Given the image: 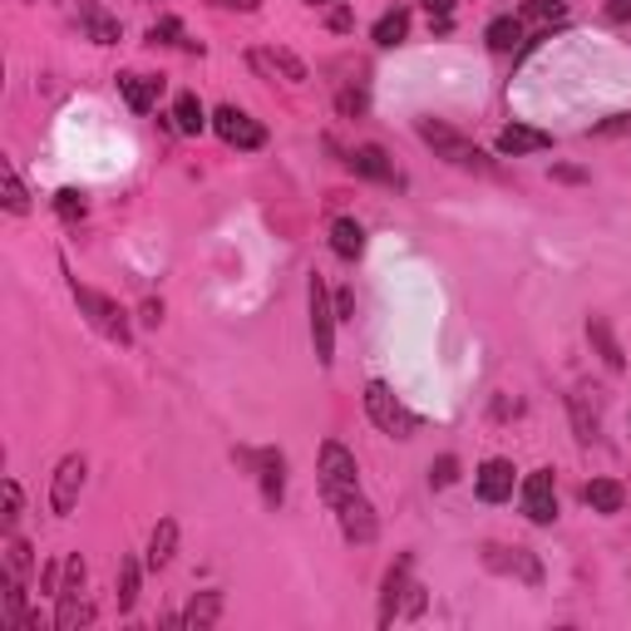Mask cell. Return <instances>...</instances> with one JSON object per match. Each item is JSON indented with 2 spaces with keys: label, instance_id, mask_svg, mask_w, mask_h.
<instances>
[{
  "label": "cell",
  "instance_id": "1",
  "mask_svg": "<svg viewBox=\"0 0 631 631\" xmlns=\"http://www.w3.org/2000/svg\"><path fill=\"white\" fill-rule=\"evenodd\" d=\"M414 134H420L424 148H434V158H444L449 168H463V173H483V177L498 173V163H493V158L483 153L473 138H463L459 128L439 124V118H414Z\"/></svg>",
  "mask_w": 631,
  "mask_h": 631
},
{
  "label": "cell",
  "instance_id": "4",
  "mask_svg": "<svg viewBox=\"0 0 631 631\" xmlns=\"http://www.w3.org/2000/svg\"><path fill=\"white\" fill-rule=\"evenodd\" d=\"M316 479H321V493L325 503H341L351 493H360V469H355V454L345 449L341 439H325L321 444V459H316Z\"/></svg>",
  "mask_w": 631,
  "mask_h": 631
},
{
  "label": "cell",
  "instance_id": "33",
  "mask_svg": "<svg viewBox=\"0 0 631 631\" xmlns=\"http://www.w3.org/2000/svg\"><path fill=\"white\" fill-rule=\"evenodd\" d=\"M20 513H25V493H20L15 479H5V518H0V532H5V538L20 528Z\"/></svg>",
  "mask_w": 631,
  "mask_h": 631
},
{
  "label": "cell",
  "instance_id": "29",
  "mask_svg": "<svg viewBox=\"0 0 631 631\" xmlns=\"http://www.w3.org/2000/svg\"><path fill=\"white\" fill-rule=\"evenodd\" d=\"M0 173H5V213H10V217H25V213H30V187H25V177L15 173V163H10V158H0Z\"/></svg>",
  "mask_w": 631,
  "mask_h": 631
},
{
  "label": "cell",
  "instance_id": "18",
  "mask_svg": "<svg viewBox=\"0 0 631 631\" xmlns=\"http://www.w3.org/2000/svg\"><path fill=\"white\" fill-rule=\"evenodd\" d=\"M79 20H84V30H89L94 45H118V39H124V25H118L99 0H79Z\"/></svg>",
  "mask_w": 631,
  "mask_h": 631
},
{
  "label": "cell",
  "instance_id": "40",
  "mask_svg": "<svg viewBox=\"0 0 631 631\" xmlns=\"http://www.w3.org/2000/svg\"><path fill=\"white\" fill-rule=\"evenodd\" d=\"M552 177H558V183H587V173L572 168V163H558V168H552Z\"/></svg>",
  "mask_w": 631,
  "mask_h": 631
},
{
  "label": "cell",
  "instance_id": "36",
  "mask_svg": "<svg viewBox=\"0 0 631 631\" xmlns=\"http://www.w3.org/2000/svg\"><path fill=\"white\" fill-rule=\"evenodd\" d=\"M272 59H276V69H282V79H291V84H301V79H306V65L291 55V49L276 45V49H272Z\"/></svg>",
  "mask_w": 631,
  "mask_h": 631
},
{
  "label": "cell",
  "instance_id": "22",
  "mask_svg": "<svg viewBox=\"0 0 631 631\" xmlns=\"http://www.w3.org/2000/svg\"><path fill=\"white\" fill-rule=\"evenodd\" d=\"M0 597H5V631H25L30 611H25V577L0 572Z\"/></svg>",
  "mask_w": 631,
  "mask_h": 631
},
{
  "label": "cell",
  "instance_id": "19",
  "mask_svg": "<svg viewBox=\"0 0 631 631\" xmlns=\"http://www.w3.org/2000/svg\"><path fill=\"white\" fill-rule=\"evenodd\" d=\"M587 341H592V351L601 355V365H607V370H627V355H621V341L611 335L607 316H587Z\"/></svg>",
  "mask_w": 631,
  "mask_h": 631
},
{
  "label": "cell",
  "instance_id": "2",
  "mask_svg": "<svg viewBox=\"0 0 631 631\" xmlns=\"http://www.w3.org/2000/svg\"><path fill=\"white\" fill-rule=\"evenodd\" d=\"M69 296L79 301V316H89V325H94L99 335H108V341L118 345H134V325H128V311L114 301V296L94 291V286H84L79 276H69Z\"/></svg>",
  "mask_w": 631,
  "mask_h": 631
},
{
  "label": "cell",
  "instance_id": "5",
  "mask_svg": "<svg viewBox=\"0 0 631 631\" xmlns=\"http://www.w3.org/2000/svg\"><path fill=\"white\" fill-rule=\"evenodd\" d=\"M306 311H311V345H316V360L331 365L335 360V306H331V291H325L321 276L306 282Z\"/></svg>",
  "mask_w": 631,
  "mask_h": 631
},
{
  "label": "cell",
  "instance_id": "13",
  "mask_svg": "<svg viewBox=\"0 0 631 631\" xmlns=\"http://www.w3.org/2000/svg\"><path fill=\"white\" fill-rule=\"evenodd\" d=\"M493 148H498L503 158L548 153V148H552V134H542V128H532V124H508V128H498V138H493Z\"/></svg>",
  "mask_w": 631,
  "mask_h": 631
},
{
  "label": "cell",
  "instance_id": "39",
  "mask_svg": "<svg viewBox=\"0 0 631 631\" xmlns=\"http://www.w3.org/2000/svg\"><path fill=\"white\" fill-rule=\"evenodd\" d=\"M607 20H611V25H627V20H631V0H607Z\"/></svg>",
  "mask_w": 631,
  "mask_h": 631
},
{
  "label": "cell",
  "instance_id": "26",
  "mask_svg": "<svg viewBox=\"0 0 631 631\" xmlns=\"http://www.w3.org/2000/svg\"><path fill=\"white\" fill-rule=\"evenodd\" d=\"M483 39H489L493 55H513V49L523 45V15H498V20H489Z\"/></svg>",
  "mask_w": 631,
  "mask_h": 631
},
{
  "label": "cell",
  "instance_id": "42",
  "mask_svg": "<svg viewBox=\"0 0 631 631\" xmlns=\"http://www.w3.org/2000/svg\"><path fill=\"white\" fill-rule=\"evenodd\" d=\"M325 25H331V30H341V35H345V30H351L355 25V15H351V10H331V15H325Z\"/></svg>",
  "mask_w": 631,
  "mask_h": 631
},
{
  "label": "cell",
  "instance_id": "15",
  "mask_svg": "<svg viewBox=\"0 0 631 631\" xmlns=\"http://www.w3.org/2000/svg\"><path fill=\"white\" fill-rule=\"evenodd\" d=\"M597 390H587V385H577V390L567 394V414H572V429H577L582 444H597L601 434V414H597V400H592Z\"/></svg>",
  "mask_w": 631,
  "mask_h": 631
},
{
  "label": "cell",
  "instance_id": "6",
  "mask_svg": "<svg viewBox=\"0 0 631 631\" xmlns=\"http://www.w3.org/2000/svg\"><path fill=\"white\" fill-rule=\"evenodd\" d=\"M213 128H217V138H222L227 148H242V153H256V148L266 144V128L256 124L246 108H237V104H217L213 108Z\"/></svg>",
  "mask_w": 631,
  "mask_h": 631
},
{
  "label": "cell",
  "instance_id": "31",
  "mask_svg": "<svg viewBox=\"0 0 631 631\" xmlns=\"http://www.w3.org/2000/svg\"><path fill=\"white\" fill-rule=\"evenodd\" d=\"M30 567H35V552H30V542L20 538V532H10V538H5V572L30 577Z\"/></svg>",
  "mask_w": 631,
  "mask_h": 631
},
{
  "label": "cell",
  "instance_id": "21",
  "mask_svg": "<svg viewBox=\"0 0 631 631\" xmlns=\"http://www.w3.org/2000/svg\"><path fill=\"white\" fill-rule=\"evenodd\" d=\"M173 552H177V523L173 518H158L153 538H148V552H144V567L148 572H163L168 562H173Z\"/></svg>",
  "mask_w": 631,
  "mask_h": 631
},
{
  "label": "cell",
  "instance_id": "14",
  "mask_svg": "<svg viewBox=\"0 0 631 631\" xmlns=\"http://www.w3.org/2000/svg\"><path fill=\"white\" fill-rule=\"evenodd\" d=\"M410 572H414V558H410V552H400V558H394V567L385 572V587H380V627H390L394 611H400L404 592H410Z\"/></svg>",
  "mask_w": 631,
  "mask_h": 631
},
{
  "label": "cell",
  "instance_id": "28",
  "mask_svg": "<svg viewBox=\"0 0 631 631\" xmlns=\"http://www.w3.org/2000/svg\"><path fill=\"white\" fill-rule=\"evenodd\" d=\"M138 582H144V567H138L134 552H124V558H118V582H114V592H118V611H134V601H138Z\"/></svg>",
  "mask_w": 631,
  "mask_h": 631
},
{
  "label": "cell",
  "instance_id": "24",
  "mask_svg": "<svg viewBox=\"0 0 631 631\" xmlns=\"http://www.w3.org/2000/svg\"><path fill=\"white\" fill-rule=\"evenodd\" d=\"M331 252L341 256V262H355V256L365 252V227L355 222V217H335L331 222Z\"/></svg>",
  "mask_w": 631,
  "mask_h": 631
},
{
  "label": "cell",
  "instance_id": "3",
  "mask_svg": "<svg viewBox=\"0 0 631 631\" xmlns=\"http://www.w3.org/2000/svg\"><path fill=\"white\" fill-rule=\"evenodd\" d=\"M365 414H370V424L380 434H390V439H414V434H420V414H414L385 380L365 385Z\"/></svg>",
  "mask_w": 631,
  "mask_h": 631
},
{
  "label": "cell",
  "instance_id": "10",
  "mask_svg": "<svg viewBox=\"0 0 631 631\" xmlns=\"http://www.w3.org/2000/svg\"><path fill=\"white\" fill-rule=\"evenodd\" d=\"M483 567L489 572H503V577H518L528 587H542V562L532 548H503V542H489L483 548Z\"/></svg>",
  "mask_w": 631,
  "mask_h": 631
},
{
  "label": "cell",
  "instance_id": "11",
  "mask_svg": "<svg viewBox=\"0 0 631 631\" xmlns=\"http://www.w3.org/2000/svg\"><path fill=\"white\" fill-rule=\"evenodd\" d=\"M242 463H252L256 469V479H262V503L266 508H276V503L286 498V459H282V449H242L237 454Z\"/></svg>",
  "mask_w": 631,
  "mask_h": 631
},
{
  "label": "cell",
  "instance_id": "20",
  "mask_svg": "<svg viewBox=\"0 0 631 631\" xmlns=\"http://www.w3.org/2000/svg\"><path fill=\"white\" fill-rule=\"evenodd\" d=\"M582 503H587L592 513H621L627 508V489H621L617 479H592V483H582Z\"/></svg>",
  "mask_w": 631,
  "mask_h": 631
},
{
  "label": "cell",
  "instance_id": "27",
  "mask_svg": "<svg viewBox=\"0 0 631 631\" xmlns=\"http://www.w3.org/2000/svg\"><path fill=\"white\" fill-rule=\"evenodd\" d=\"M370 39H375V45H380V49L404 45V39H410V10H385V15L375 20Z\"/></svg>",
  "mask_w": 631,
  "mask_h": 631
},
{
  "label": "cell",
  "instance_id": "17",
  "mask_svg": "<svg viewBox=\"0 0 631 631\" xmlns=\"http://www.w3.org/2000/svg\"><path fill=\"white\" fill-rule=\"evenodd\" d=\"M118 94L128 99L134 114H148V108L158 104V94H163V79H148V74H138V69H124V74H118Z\"/></svg>",
  "mask_w": 631,
  "mask_h": 631
},
{
  "label": "cell",
  "instance_id": "44",
  "mask_svg": "<svg viewBox=\"0 0 631 631\" xmlns=\"http://www.w3.org/2000/svg\"><path fill=\"white\" fill-rule=\"evenodd\" d=\"M351 311H355V296L351 291H335V316H341V321H351Z\"/></svg>",
  "mask_w": 631,
  "mask_h": 631
},
{
  "label": "cell",
  "instance_id": "25",
  "mask_svg": "<svg viewBox=\"0 0 631 631\" xmlns=\"http://www.w3.org/2000/svg\"><path fill=\"white\" fill-rule=\"evenodd\" d=\"M217 617H222V592H197V597L187 601V611L177 617V627H187V631H207Z\"/></svg>",
  "mask_w": 631,
  "mask_h": 631
},
{
  "label": "cell",
  "instance_id": "23",
  "mask_svg": "<svg viewBox=\"0 0 631 631\" xmlns=\"http://www.w3.org/2000/svg\"><path fill=\"white\" fill-rule=\"evenodd\" d=\"M207 124H213V114L203 108V99H197V94H177L173 99V128H177V134L197 138Z\"/></svg>",
  "mask_w": 631,
  "mask_h": 631
},
{
  "label": "cell",
  "instance_id": "41",
  "mask_svg": "<svg viewBox=\"0 0 631 631\" xmlns=\"http://www.w3.org/2000/svg\"><path fill=\"white\" fill-rule=\"evenodd\" d=\"M528 15H562V0H528Z\"/></svg>",
  "mask_w": 631,
  "mask_h": 631
},
{
  "label": "cell",
  "instance_id": "45",
  "mask_svg": "<svg viewBox=\"0 0 631 631\" xmlns=\"http://www.w3.org/2000/svg\"><path fill=\"white\" fill-rule=\"evenodd\" d=\"M144 321L158 325V321H163V306H158V301H144Z\"/></svg>",
  "mask_w": 631,
  "mask_h": 631
},
{
  "label": "cell",
  "instance_id": "37",
  "mask_svg": "<svg viewBox=\"0 0 631 631\" xmlns=\"http://www.w3.org/2000/svg\"><path fill=\"white\" fill-rule=\"evenodd\" d=\"M335 104H341L345 118H360L365 114V89H341V99H335Z\"/></svg>",
  "mask_w": 631,
  "mask_h": 631
},
{
  "label": "cell",
  "instance_id": "8",
  "mask_svg": "<svg viewBox=\"0 0 631 631\" xmlns=\"http://www.w3.org/2000/svg\"><path fill=\"white\" fill-rule=\"evenodd\" d=\"M84 454H65V459L55 463V479H49V513H59V518H69V513L79 508V493H84Z\"/></svg>",
  "mask_w": 631,
  "mask_h": 631
},
{
  "label": "cell",
  "instance_id": "34",
  "mask_svg": "<svg viewBox=\"0 0 631 631\" xmlns=\"http://www.w3.org/2000/svg\"><path fill=\"white\" fill-rule=\"evenodd\" d=\"M587 134H592V138H621V134H631V108H621V114L597 118V124H592Z\"/></svg>",
  "mask_w": 631,
  "mask_h": 631
},
{
  "label": "cell",
  "instance_id": "16",
  "mask_svg": "<svg viewBox=\"0 0 631 631\" xmlns=\"http://www.w3.org/2000/svg\"><path fill=\"white\" fill-rule=\"evenodd\" d=\"M345 163L355 168L360 177H370V183H400V173H394V163H390V153H385L380 144H360Z\"/></svg>",
  "mask_w": 631,
  "mask_h": 631
},
{
  "label": "cell",
  "instance_id": "9",
  "mask_svg": "<svg viewBox=\"0 0 631 631\" xmlns=\"http://www.w3.org/2000/svg\"><path fill=\"white\" fill-rule=\"evenodd\" d=\"M335 523H341V538L351 542V548H370V542L380 538V518H375L365 493H351V498L335 503Z\"/></svg>",
  "mask_w": 631,
  "mask_h": 631
},
{
  "label": "cell",
  "instance_id": "32",
  "mask_svg": "<svg viewBox=\"0 0 631 631\" xmlns=\"http://www.w3.org/2000/svg\"><path fill=\"white\" fill-rule=\"evenodd\" d=\"M177 39H183V20L177 15H163L158 25H148V45H177ZM183 49H203V45L183 39Z\"/></svg>",
  "mask_w": 631,
  "mask_h": 631
},
{
  "label": "cell",
  "instance_id": "46",
  "mask_svg": "<svg viewBox=\"0 0 631 631\" xmlns=\"http://www.w3.org/2000/svg\"><path fill=\"white\" fill-rule=\"evenodd\" d=\"M306 5H311V10H321V5H331V0H306Z\"/></svg>",
  "mask_w": 631,
  "mask_h": 631
},
{
  "label": "cell",
  "instance_id": "35",
  "mask_svg": "<svg viewBox=\"0 0 631 631\" xmlns=\"http://www.w3.org/2000/svg\"><path fill=\"white\" fill-rule=\"evenodd\" d=\"M454 479H459V459H454V454H439V459L429 463V483L434 489H449Z\"/></svg>",
  "mask_w": 631,
  "mask_h": 631
},
{
  "label": "cell",
  "instance_id": "7",
  "mask_svg": "<svg viewBox=\"0 0 631 631\" xmlns=\"http://www.w3.org/2000/svg\"><path fill=\"white\" fill-rule=\"evenodd\" d=\"M518 503H523V513H528V523L552 528V523H558V479H552V469H532L518 489Z\"/></svg>",
  "mask_w": 631,
  "mask_h": 631
},
{
  "label": "cell",
  "instance_id": "12",
  "mask_svg": "<svg viewBox=\"0 0 631 631\" xmlns=\"http://www.w3.org/2000/svg\"><path fill=\"white\" fill-rule=\"evenodd\" d=\"M513 463L508 459H483L479 469H473V493H479L483 503H508L513 498Z\"/></svg>",
  "mask_w": 631,
  "mask_h": 631
},
{
  "label": "cell",
  "instance_id": "30",
  "mask_svg": "<svg viewBox=\"0 0 631 631\" xmlns=\"http://www.w3.org/2000/svg\"><path fill=\"white\" fill-rule=\"evenodd\" d=\"M49 207H55V217H59V222H69V227H79V222H84V213H89L84 193H74V187H59V193L49 197Z\"/></svg>",
  "mask_w": 631,
  "mask_h": 631
},
{
  "label": "cell",
  "instance_id": "43",
  "mask_svg": "<svg viewBox=\"0 0 631 631\" xmlns=\"http://www.w3.org/2000/svg\"><path fill=\"white\" fill-rule=\"evenodd\" d=\"M429 20H454V0H424Z\"/></svg>",
  "mask_w": 631,
  "mask_h": 631
},
{
  "label": "cell",
  "instance_id": "38",
  "mask_svg": "<svg viewBox=\"0 0 631 631\" xmlns=\"http://www.w3.org/2000/svg\"><path fill=\"white\" fill-rule=\"evenodd\" d=\"M404 611H410V617H420V611H424V587H420V582H410V592H404Z\"/></svg>",
  "mask_w": 631,
  "mask_h": 631
}]
</instances>
